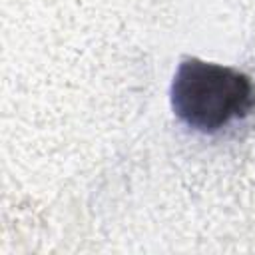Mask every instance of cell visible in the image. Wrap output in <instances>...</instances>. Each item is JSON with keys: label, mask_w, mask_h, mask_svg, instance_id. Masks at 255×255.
Listing matches in <instances>:
<instances>
[{"label": "cell", "mask_w": 255, "mask_h": 255, "mask_svg": "<svg viewBox=\"0 0 255 255\" xmlns=\"http://www.w3.org/2000/svg\"><path fill=\"white\" fill-rule=\"evenodd\" d=\"M175 118L199 133H217L255 112L251 78L229 66L183 58L169 86Z\"/></svg>", "instance_id": "6da1fadb"}]
</instances>
